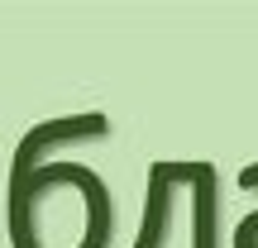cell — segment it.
Masks as SVG:
<instances>
[{"label": "cell", "instance_id": "cell-3", "mask_svg": "<svg viewBox=\"0 0 258 248\" xmlns=\"http://www.w3.org/2000/svg\"><path fill=\"white\" fill-rule=\"evenodd\" d=\"M186 191L182 182V162H153L148 167V201H144V224H139L129 248H167L172 239V215H177V196Z\"/></svg>", "mask_w": 258, "mask_h": 248}, {"label": "cell", "instance_id": "cell-2", "mask_svg": "<svg viewBox=\"0 0 258 248\" xmlns=\"http://www.w3.org/2000/svg\"><path fill=\"white\" fill-rule=\"evenodd\" d=\"M110 134V115L105 110H77V115H57V120L34 124L24 138H19L15 157H10V177H24L34 167L53 162V148H72L86 143V138H105Z\"/></svg>", "mask_w": 258, "mask_h": 248}, {"label": "cell", "instance_id": "cell-4", "mask_svg": "<svg viewBox=\"0 0 258 248\" xmlns=\"http://www.w3.org/2000/svg\"><path fill=\"white\" fill-rule=\"evenodd\" d=\"M191 196V248H220V172L215 162H186Z\"/></svg>", "mask_w": 258, "mask_h": 248}, {"label": "cell", "instance_id": "cell-1", "mask_svg": "<svg viewBox=\"0 0 258 248\" xmlns=\"http://www.w3.org/2000/svg\"><path fill=\"white\" fill-rule=\"evenodd\" d=\"M10 248H110L115 196L86 162H43L10 177L5 196Z\"/></svg>", "mask_w": 258, "mask_h": 248}, {"label": "cell", "instance_id": "cell-5", "mask_svg": "<svg viewBox=\"0 0 258 248\" xmlns=\"http://www.w3.org/2000/svg\"><path fill=\"white\" fill-rule=\"evenodd\" d=\"M239 186H244V191H258V162L239 167ZM234 248H258V210L234 224Z\"/></svg>", "mask_w": 258, "mask_h": 248}]
</instances>
